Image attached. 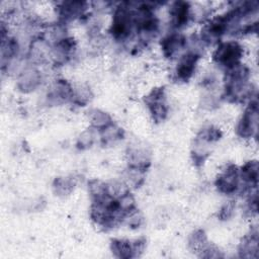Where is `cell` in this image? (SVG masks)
I'll list each match as a JSON object with an SVG mask.
<instances>
[{"instance_id":"11","label":"cell","mask_w":259,"mask_h":259,"mask_svg":"<svg viewBox=\"0 0 259 259\" xmlns=\"http://www.w3.org/2000/svg\"><path fill=\"white\" fill-rule=\"evenodd\" d=\"M127 156H128L130 168L145 171L150 165V158L145 150L132 149L128 152Z\"/></svg>"},{"instance_id":"7","label":"cell","mask_w":259,"mask_h":259,"mask_svg":"<svg viewBox=\"0 0 259 259\" xmlns=\"http://www.w3.org/2000/svg\"><path fill=\"white\" fill-rule=\"evenodd\" d=\"M86 5L83 1H65L58 6V14L63 21L73 20L83 15Z\"/></svg>"},{"instance_id":"10","label":"cell","mask_w":259,"mask_h":259,"mask_svg":"<svg viewBox=\"0 0 259 259\" xmlns=\"http://www.w3.org/2000/svg\"><path fill=\"white\" fill-rule=\"evenodd\" d=\"M52 99L57 102H65L74 97V90L72 86L65 80H58L52 88L51 96Z\"/></svg>"},{"instance_id":"20","label":"cell","mask_w":259,"mask_h":259,"mask_svg":"<svg viewBox=\"0 0 259 259\" xmlns=\"http://www.w3.org/2000/svg\"><path fill=\"white\" fill-rule=\"evenodd\" d=\"M234 208H235V204H234L233 201L227 202V203L221 208L220 218H221L222 220H228V219L233 214Z\"/></svg>"},{"instance_id":"12","label":"cell","mask_w":259,"mask_h":259,"mask_svg":"<svg viewBox=\"0 0 259 259\" xmlns=\"http://www.w3.org/2000/svg\"><path fill=\"white\" fill-rule=\"evenodd\" d=\"M258 233L251 232L250 235L244 238L240 245V255L241 257L250 258V257H257L258 252Z\"/></svg>"},{"instance_id":"18","label":"cell","mask_w":259,"mask_h":259,"mask_svg":"<svg viewBox=\"0 0 259 259\" xmlns=\"http://www.w3.org/2000/svg\"><path fill=\"white\" fill-rule=\"evenodd\" d=\"M74 188V181L71 178L59 177L54 182V190L58 195H67Z\"/></svg>"},{"instance_id":"5","label":"cell","mask_w":259,"mask_h":259,"mask_svg":"<svg viewBox=\"0 0 259 259\" xmlns=\"http://www.w3.org/2000/svg\"><path fill=\"white\" fill-rule=\"evenodd\" d=\"M145 102L156 122L165 119L168 108L165 102V92L164 88L153 89L145 98Z\"/></svg>"},{"instance_id":"13","label":"cell","mask_w":259,"mask_h":259,"mask_svg":"<svg viewBox=\"0 0 259 259\" xmlns=\"http://www.w3.org/2000/svg\"><path fill=\"white\" fill-rule=\"evenodd\" d=\"M112 253L117 258H134L133 243L127 240H112L110 244Z\"/></svg>"},{"instance_id":"16","label":"cell","mask_w":259,"mask_h":259,"mask_svg":"<svg viewBox=\"0 0 259 259\" xmlns=\"http://www.w3.org/2000/svg\"><path fill=\"white\" fill-rule=\"evenodd\" d=\"M207 240H206V236L204 234L203 231L198 230L195 231L194 233L191 234L190 238H189V247L195 251V252H199L201 253L202 250L207 246Z\"/></svg>"},{"instance_id":"9","label":"cell","mask_w":259,"mask_h":259,"mask_svg":"<svg viewBox=\"0 0 259 259\" xmlns=\"http://www.w3.org/2000/svg\"><path fill=\"white\" fill-rule=\"evenodd\" d=\"M171 22L176 28L184 26L190 17V5L188 2L176 1L170 8Z\"/></svg>"},{"instance_id":"15","label":"cell","mask_w":259,"mask_h":259,"mask_svg":"<svg viewBox=\"0 0 259 259\" xmlns=\"http://www.w3.org/2000/svg\"><path fill=\"white\" fill-rule=\"evenodd\" d=\"M123 136V132L120 127L116 126L113 123H110L103 130H101V138L103 143L108 144V143H113Z\"/></svg>"},{"instance_id":"1","label":"cell","mask_w":259,"mask_h":259,"mask_svg":"<svg viewBox=\"0 0 259 259\" xmlns=\"http://www.w3.org/2000/svg\"><path fill=\"white\" fill-rule=\"evenodd\" d=\"M134 27L136 28L135 10L132 8V3L123 2L114 10L110 32L114 38L124 40L130 37Z\"/></svg>"},{"instance_id":"6","label":"cell","mask_w":259,"mask_h":259,"mask_svg":"<svg viewBox=\"0 0 259 259\" xmlns=\"http://www.w3.org/2000/svg\"><path fill=\"white\" fill-rule=\"evenodd\" d=\"M199 59V54L195 51H190L185 54L178 63L176 68L177 78L181 81H187L193 75L196 67V63Z\"/></svg>"},{"instance_id":"14","label":"cell","mask_w":259,"mask_h":259,"mask_svg":"<svg viewBox=\"0 0 259 259\" xmlns=\"http://www.w3.org/2000/svg\"><path fill=\"white\" fill-rule=\"evenodd\" d=\"M39 83V74L35 70H27L19 80V85L23 90H33Z\"/></svg>"},{"instance_id":"2","label":"cell","mask_w":259,"mask_h":259,"mask_svg":"<svg viewBox=\"0 0 259 259\" xmlns=\"http://www.w3.org/2000/svg\"><path fill=\"white\" fill-rule=\"evenodd\" d=\"M243 55V48L235 40L221 44L213 53V60L221 66L229 69L237 64Z\"/></svg>"},{"instance_id":"4","label":"cell","mask_w":259,"mask_h":259,"mask_svg":"<svg viewBox=\"0 0 259 259\" xmlns=\"http://www.w3.org/2000/svg\"><path fill=\"white\" fill-rule=\"evenodd\" d=\"M240 171L236 165H229L215 180L218 190L225 194H233L240 187Z\"/></svg>"},{"instance_id":"19","label":"cell","mask_w":259,"mask_h":259,"mask_svg":"<svg viewBox=\"0 0 259 259\" xmlns=\"http://www.w3.org/2000/svg\"><path fill=\"white\" fill-rule=\"evenodd\" d=\"M94 142V133L91 130L85 131L78 139V146L82 149L90 147Z\"/></svg>"},{"instance_id":"3","label":"cell","mask_w":259,"mask_h":259,"mask_svg":"<svg viewBox=\"0 0 259 259\" xmlns=\"http://www.w3.org/2000/svg\"><path fill=\"white\" fill-rule=\"evenodd\" d=\"M258 126V103L251 101L237 125V134L241 138H251L257 134Z\"/></svg>"},{"instance_id":"17","label":"cell","mask_w":259,"mask_h":259,"mask_svg":"<svg viewBox=\"0 0 259 259\" xmlns=\"http://www.w3.org/2000/svg\"><path fill=\"white\" fill-rule=\"evenodd\" d=\"M90 120H91L92 126L100 131L106 127L107 125H109L110 123H112L111 117L109 116V114L101 110H94L90 115Z\"/></svg>"},{"instance_id":"8","label":"cell","mask_w":259,"mask_h":259,"mask_svg":"<svg viewBox=\"0 0 259 259\" xmlns=\"http://www.w3.org/2000/svg\"><path fill=\"white\" fill-rule=\"evenodd\" d=\"M161 46L165 57L173 58L185 48L186 38L180 33H171L162 40Z\"/></svg>"}]
</instances>
